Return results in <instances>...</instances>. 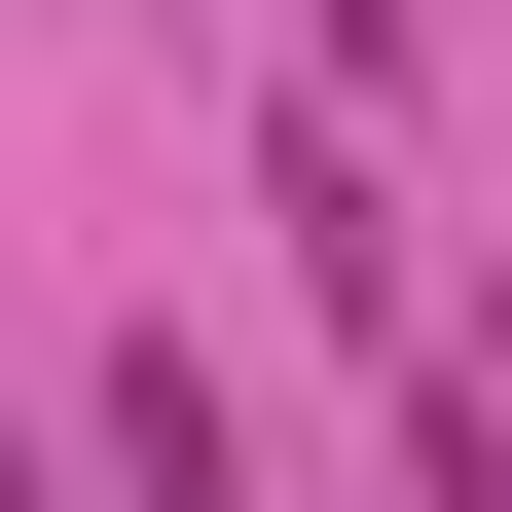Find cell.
<instances>
[{"mask_svg":"<svg viewBox=\"0 0 512 512\" xmlns=\"http://www.w3.org/2000/svg\"><path fill=\"white\" fill-rule=\"evenodd\" d=\"M0 512H37V476H0Z\"/></svg>","mask_w":512,"mask_h":512,"instance_id":"3957f363","label":"cell"},{"mask_svg":"<svg viewBox=\"0 0 512 512\" xmlns=\"http://www.w3.org/2000/svg\"><path fill=\"white\" fill-rule=\"evenodd\" d=\"M293 37H330V74H403V37H439V0H293Z\"/></svg>","mask_w":512,"mask_h":512,"instance_id":"7a4b0ae2","label":"cell"},{"mask_svg":"<svg viewBox=\"0 0 512 512\" xmlns=\"http://www.w3.org/2000/svg\"><path fill=\"white\" fill-rule=\"evenodd\" d=\"M74 512H256V439H220V366H183V330H110V403H74Z\"/></svg>","mask_w":512,"mask_h":512,"instance_id":"6da1fadb","label":"cell"}]
</instances>
